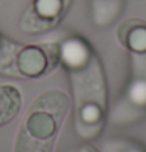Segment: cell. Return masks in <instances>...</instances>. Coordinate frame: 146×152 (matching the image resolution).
Here are the masks:
<instances>
[{
	"mask_svg": "<svg viewBox=\"0 0 146 152\" xmlns=\"http://www.w3.org/2000/svg\"><path fill=\"white\" fill-rule=\"evenodd\" d=\"M132 25L134 27H129V22H126L120 28L118 31L120 41L132 50H138V52L146 50V25L137 20H132Z\"/></svg>",
	"mask_w": 146,
	"mask_h": 152,
	"instance_id": "277c9868",
	"label": "cell"
},
{
	"mask_svg": "<svg viewBox=\"0 0 146 152\" xmlns=\"http://www.w3.org/2000/svg\"><path fill=\"white\" fill-rule=\"evenodd\" d=\"M41 47H43L44 53H46V57H47L49 67H54L55 64L58 63V60H60V57H61L60 47L57 46V44H43Z\"/></svg>",
	"mask_w": 146,
	"mask_h": 152,
	"instance_id": "ba28073f",
	"label": "cell"
},
{
	"mask_svg": "<svg viewBox=\"0 0 146 152\" xmlns=\"http://www.w3.org/2000/svg\"><path fill=\"white\" fill-rule=\"evenodd\" d=\"M60 53L69 66H80L87 58V49L80 41H77V39L68 41L60 49Z\"/></svg>",
	"mask_w": 146,
	"mask_h": 152,
	"instance_id": "8992f818",
	"label": "cell"
},
{
	"mask_svg": "<svg viewBox=\"0 0 146 152\" xmlns=\"http://www.w3.org/2000/svg\"><path fill=\"white\" fill-rule=\"evenodd\" d=\"M21 108V94L14 86H0V124L8 122Z\"/></svg>",
	"mask_w": 146,
	"mask_h": 152,
	"instance_id": "5b68a950",
	"label": "cell"
},
{
	"mask_svg": "<svg viewBox=\"0 0 146 152\" xmlns=\"http://www.w3.org/2000/svg\"><path fill=\"white\" fill-rule=\"evenodd\" d=\"M16 64H18V69L21 74H24L27 77H38L44 74L49 67L47 57L41 46L24 47L18 53Z\"/></svg>",
	"mask_w": 146,
	"mask_h": 152,
	"instance_id": "6da1fadb",
	"label": "cell"
},
{
	"mask_svg": "<svg viewBox=\"0 0 146 152\" xmlns=\"http://www.w3.org/2000/svg\"><path fill=\"white\" fill-rule=\"evenodd\" d=\"M35 10L41 18H57L61 11V0H35Z\"/></svg>",
	"mask_w": 146,
	"mask_h": 152,
	"instance_id": "52a82bcc",
	"label": "cell"
},
{
	"mask_svg": "<svg viewBox=\"0 0 146 152\" xmlns=\"http://www.w3.org/2000/svg\"><path fill=\"white\" fill-rule=\"evenodd\" d=\"M68 107H69V100L66 97V94L57 91V89H52V91H47L43 96H39L38 100L35 102L33 110L47 111L55 119H61L63 115L66 113V110H68Z\"/></svg>",
	"mask_w": 146,
	"mask_h": 152,
	"instance_id": "3957f363",
	"label": "cell"
},
{
	"mask_svg": "<svg viewBox=\"0 0 146 152\" xmlns=\"http://www.w3.org/2000/svg\"><path fill=\"white\" fill-rule=\"evenodd\" d=\"M80 116L85 122H96L99 119V116H101V110L94 104H88L82 108Z\"/></svg>",
	"mask_w": 146,
	"mask_h": 152,
	"instance_id": "9c48e42d",
	"label": "cell"
},
{
	"mask_svg": "<svg viewBox=\"0 0 146 152\" xmlns=\"http://www.w3.org/2000/svg\"><path fill=\"white\" fill-rule=\"evenodd\" d=\"M25 129L33 138L47 140L57 130V119L43 110H32L25 121Z\"/></svg>",
	"mask_w": 146,
	"mask_h": 152,
	"instance_id": "7a4b0ae2",
	"label": "cell"
}]
</instances>
